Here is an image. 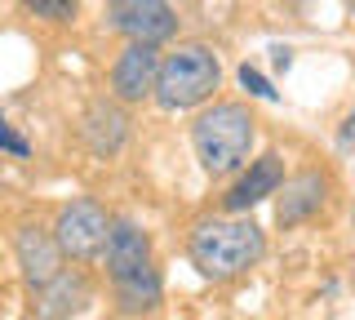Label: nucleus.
<instances>
[{"instance_id":"obj_1","label":"nucleus","mask_w":355,"mask_h":320,"mask_svg":"<svg viewBox=\"0 0 355 320\" xmlns=\"http://www.w3.org/2000/svg\"><path fill=\"white\" fill-rule=\"evenodd\" d=\"M107 276L125 312H151L160 303V271L151 262V240L147 231L129 218H116L107 227Z\"/></svg>"},{"instance_id":"obj_2","label":"nucleus","mask_w":355,"mask_h":320,"mask_svg":"<svg viewBox=\"0 0 355 320\" xmlns=\"http://www.w3.org/2000/svg\"><path fill=\"white\" fill-rule=\"evenodd\" d=\"M187 249H191V262L200 267V276H209V280H231V276L249 271L253 262L262 258L266 236L249 218H236V223L209 218V223H200L191 231V245Z\"/></svg>"},{"instance_id":"obj_3","label":"nucleus","mask_w":355,"mask_h":320,"mask_svg":"<svg viewBox=\"0 0 355 320\" xmlns=\"http://www.w3.org/2000/svg\"><path fill=\"white\" fill-rule=\"evenodd\" d=\"M253 125L258 120L249 116V107L240 103H218L209 107L205 116L191 125V142H196V156L209 174H231L249 160L253 147Z\"/></svg>"},{"instance_id":"obj_4","label":"nucleus","mask_w":355,"mask_h":320,"mask_svg":"<svg viewBox=\"0 0 355 320\" xmlns=\"http://www.w3.org/2000/svg\"><path fill=\"white\" fill-rule=\"evenodd\" d=\"M222 81V67H218V53L209 45H182L173 49L169 58L160 62V71H155V98H160V107H169V112H182V107H196L205 103L209 94L218 90Z\"/></svg>"},{"instance_id":"obj_5","label":"nucleus","mask_w":355,"mask_h":320,"mask_svg":"<svg viewBox=\"0 0 355 320\" xmlns=\"http://www.w3.org/2000/svg\"><path fill=\"white\" fill-rule=\"evenodd\" d=\"M107 209L98 201H71L58 214V223H53V240H58L62 253H71V258H94V253H103L107 245Z\"/></svg>"},{"instance_id":"obj_6","label":"nucleus","mask_w":355,"mask_h":320,"mask_svg":"<svg viewBox=\"0 0 355 320\" xmlns=\"http://www.w3.org/2000/svg\"><path fill=\"white\" fill-rule=\"evenodd\" d=\"M111 27L125 31L129 45H160L178 31V14L169 0H111Z\"/></svg>"},{"instance_id":"obj_7","label":"nucleus","mask_w":355,"mask_h":320,"mask_svg":"<svg viewBox=\"0 0 355 320\" xmlns=\"http://www.w3.org/2000/svg\"><path fill=\"white\" fill-rule=\"evenodd\" d=\"M14 249H18V262H22V276H27V285L36 294L49 280H58V276H62V249H58V240H53V231L27 223V227H18Z\"/></svg>"},{"instance_id":"obj_8","label":"nucleus","mask_w":355,"mask_h":320,"mask_svg":"<svg viewBox=\"0 0 355 320\" xmlns=\"http://www.w3.org/2000/svg\"><path fill=\"white\" fill-rule=\"evenodd\" d=\"M155 71H160V53L151 45H129L111 67V90L125 103H142L155 90Z\"/></svg>"},{"instance_id":"obj_9","label":"nucleus","mask_w":355,"mask_h":320,"mask_svg":"<svg viewBox=\"0 0 355 320\" xmlns=\"http://www.w3.org/2000/svg\"><path fill=\"white\" fill-rule=\"evenodd\" d=\"M89 303V285L80 271H62L58 280H49L36 298V320H71L76 312H85Z\"/></svg>"},{"instance_id":"obj_10","label":"nucleus","mask_w":355,"mask_h":320,"mask_svg":"<svg viewBox=\"0 0 355 320\" xmlns=\"http://www.w3.org/2000/svg\"><path fill=\"white\" fill-rule=\"evenodd\" d=\"M324 174H297L293 183H284V196H280V209H275V218H280V227H297L306 223L311 214H320V205H324Z\"/></svg>"},{"instance_id":"obj_11","label":"nucleus","mask_w":355,"mask_h":320,"mask_svg":"<svg viewBox=\"0 0 355 320\" xmlns=\"http://www.w3.org/2000/svg\"><path fill=\"white\" fill-rule=\"evenodd\" d=\"M280 178H284V160L275 156V151H266L262 160H253L249 165V174H244V178L231 187V196H227V209H253L258 201H266V196L275 192V187H280Z\"/></svg>"},{"instance_id":"obj_12","label":"nucleus","mask_w":355,"mask_h":320,"mask_svg":"<svg viewBox=\"0 0 355 320\" xmlns=\"http://www.w3.org/2000/svg\"><path fill=\"white\" fill-rule=\"evenodd\" d=\"M85 142L98 151V156H111V151H120V142H125V134H129V120H125V112H120L116 103H94L85 112Z\"/></svg>"},{"instance_id":"obj_13","label":"nucleus","mask_w":355,"mask_h":320,"mask_svg":"<svg viewBox=\"0 0 355 320\" xmlns=\"http://www.w3.org/2000/svg\"><path fill=\"white\" fill-rule=\"evenodd\" d=\"M27 14L44 18V23H71L76 18V0H22Z\"/></svg>"},{"instance_id":"obj_14","label":"nucleus","mask_w":355,"mask_h":320,"mask_svg":"<svg viewBox=\"0 0 355 320\" xmlns=\"http://www.w3.org/2000/svg\"><path fill=\"white\" fill-rule=\"evenodd\" d=\"M240 85H244V90H249L253 98H266V103H271V98H275L271 81H266V76H262L258 67H249V62H244V67H240Z\"/></svg>"},{"instance_id":"obj_15","label":"nucleus","mask_w":355,"mask_h":320,"mask_svg":"<svg viewBox=\"0 0 355 320\" xmlns=\"http://www.w3.org/2000/svg\"><path fill=\"white\" fill-rule=\"evenodd\" d=\"M0 151H14V156H27V138L22 134H14V125H9V120H0Z\"/></svg>"},{"instance_id":"obj_16","label":"nucleus","mask_w":355,"mask_h":320,"mask_svg":"<svg viewBox=\"0 0 355 320\" xmlns=\"http://www.w3.org/2000/svg\"><path fill=\"white\" fill-rule=\"evenodd\" d=\"M338 142H342L347 151H355V107L347 112V120H342V129H338Z\"/></svg>"},{"instance_id":"obj_17","label":"nucleus","mask_w":355,"mask_h":320,"mask_svg":"<svg viewBox=\"0 0 355 320\" xmlns=\"http://www.w3.org/2000/svg\"><path fill=\"white\" fill-rule=\"evenodd\" d=\"M271 53H275V58H271V62H275V71H288V67H293V53H288L284 45H275Z\"/></svg>"},{"instance_id":"obj_18","label":"nucleus","mask_w":355,"mask_h":320,"mask_svg":"<svg viewBox=\"0 0 355 320\" xmlns=\"http://www.w3.org/2000/svg\"><path fill=\"white\" fill-rule=\"evenodd\" d=\"M351 5H355V0H351Z\"/></svg>"}]
</instances>
